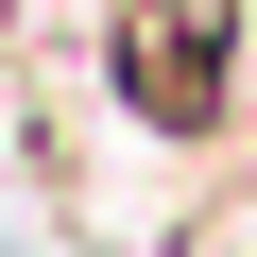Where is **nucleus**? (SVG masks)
<instances>
[{"instance_id": "1", "label": "nucleus", "mask_w": 257, "mask_h": 257, "mask_svg": "<svg viewBox=\"0 0 257 257\" xmlns=\"http://www.w3.org/2000/svg\"><path fill=\"white\" fill-rule=\"evenodd\" d=\"M103 69H120V103H138L155 138H206L223 86H240V0H120Z\"/></svg>"}]
</instances>
